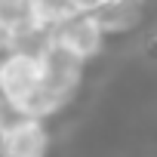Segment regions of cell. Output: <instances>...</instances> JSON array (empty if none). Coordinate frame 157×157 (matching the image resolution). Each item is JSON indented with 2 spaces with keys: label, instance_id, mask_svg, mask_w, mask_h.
I'll return each mask as SVG.
<instances>
[{
  "label": "cell",
  "instance_id": "obj_1",
  "mask_svg": "<svg viewBox=\"0 0 157 157\" xmlns=\"http://www.w3.org/2000/svg\"><path fill=\"white\" fill-rule=\"evenodd\" d=\"M37 59H40V90L56 96L62 105H71L83 86L86 62L80 56H74L68 46H62L59 40H49Z\"/></svg>",
  "mask_w": 157,
  "mask_h": 157
},
{
  "label": "cell",
  "instance_id": "obj_5",
  "mask_svg": "<svg viewBox=\"0 0 157 157\" xmlns=\"http://www.w3.org/2000/svg\"><path fill=\"white\" fill-rule=\"evenodd\" d=\"M93 13H96L99 25L105 28V34H123V31H129L139 22L142 0H120V3H114V6H99Z\"/></svg>",
  "mask_w": 157,
  "mask_h": 157
},
{
  "label": "cell",
  "instance_id": "obj_8",
  "mask_svg": "<svg viewBox=\"0 0 157 157\" xmlns=\"http://www.w3.org/2000/svg\"><path fill=\"white\" fill-rule=\"evenodd\" d=\"M0 52H3V49H0Z\"/></svg>",
  "mask_w": 157,
  "mask_h": 157
},
{
  "label": "cell",
  "instance_id": "obj_6",
  "mask_svg": "<svg viewBox=\"0 0 157 157\" xmlns=\"http://www.w3.org/2000/svg\"><path fill=\"white\" fill-rule=\"evenodd\" d=\"M34 25V0H0V40Z\"/></svg>",
  "mask_w": 157,
  "mask_h": 157
},
{
  "label": "cell",
  "instance_id": "obj_7",
  "mask_svg": "<svg viewBox=\"0 0 157 157\" xmlns=\"http://www.w3.org/2000/svg\"><path fill=\"white\" fill-rule=\"evenodd\" d=\"M28 120H34V117H31V111H28L22 102L0 96V136L19 129V126H22V123H28Z\"/></svg>",
  "mask_w": 157,
  "mask_h": 157
},
{
  "label": "cell",
  "instance_id": "obj_4",
  "mask_svg": "<svg viewBox=\"0 0 157 157\" xmlns=\"http://www.w3.org/2000/svg\"><path fill=\"white\" fill-rule=\"evenodd\" d=\"M52 129L46 120H28L13 132L0 136V157H49Z\"/></svg>",
  "mask_w": 157,
  "mask_h": 157
},
{
  "label": "cell",
  "instance_id": "obj_3",
  "mask_svg": "<svg viewBox=\"0 0 157 157\" xmlns=\"http://www.w3.org/2000/svg\"><path fill=\"white\" fill-rule=\"evenodd\" d=\"M37 90H40V59L19 49L0 52V96L25 105Z\"/></svg>",
  "mask_w": 157,
  "mask_h": 157
},
{
  "label": "cell",
  "instance_id": "obj_2",
  "mask_svg": "<svg viewBox=\"0 0 157 157\" xmlns=\"http://www.w3.org/2000/svg\"><path fill=\"white\" fill-rule=\"evenodd\" d=\"M52 40H59L62 46H68L74 56H80L83 62H93L105 52L108 34L99 25L96 13H71L68 19H62L52 28Z\"/></svg>",
  "mask_w": 157,
  "mask_h": 157
}]
</instances>
